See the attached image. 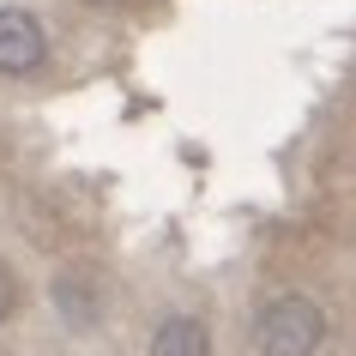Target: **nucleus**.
<instances>
[{
  "mask_svg": "<svg viewBox=\"0 0 356 356\" xmlns=\"http://www.w3.org/2000/svg\"><path fill=\"white\" fill-rule=\"evenodd\" d=\"M42 55H49V37H42V24L19 6H0V73H37Z\"/></svg>",
  "mask_w": 356,
  "mask_h": 356,
  "instance_id": "2",
  "label": "nucleus"
},
{
  "mask_svg": "<svg viewBox=\"0 0 356 356\" xmlns=\"http://www.w3.org/2000/svg\"><path fill=\"white\" fill-rule=\"evenodd\" d=\"M326 344V314L308 296H272L254 320V350L260 356H314Z\"/></svg>",
  "mask_w": 356,
  "mask_h": 356,
  "instance_id": "1",
  "label": "nucleus"
},
{
  "mask_svg": "<svg viewBox=\"0 0 356 356\" xmlns=\"http://www.w3.org/2000/svg\"><path fill=\"white\" fill-rule=\"evenodd\" d=\"M13 302H19V284H13V278H6V272H0V320L13 314Z\"/></svg>",
  "mask_w": 356,
  "mask_h": 356,
  "instance_id": "5",
  "label": "nucleus"
},
{
  "mask_svg": "<svg viewBox=\"0 0 356 356\" xmlns=\"http://www.w3.org/2000/svg\"><path fill=\"white\" fill-rule=\"evenodd\" d=\"M55 302H60V308H67V314L79 320V326L91 320V296H85V284H55Z\"/></svg>",
  "mask_w": 356,
  "mask_h": 356,
  "instance_id": "4",
  "label": "nucleus"
},
{
  "mask_svg": "<svg viewBox=\"0 0 356 356\" xmlns=\"http://www.w3.org/2000/svg\"><path fill=\"white\" fill-rule=\"evenodd\" d=\"M151 356H211V326L200 314H169L151 332Z\"/></svg>",
  "mask_w": 356,
  "mask_h": 356,
  "instance_id": "3",
  "label": "nucleus"
}]
</instances>
